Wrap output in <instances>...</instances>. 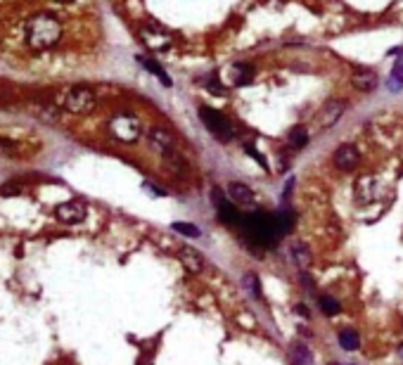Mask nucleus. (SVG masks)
<instances>
[{
  "label": "nucleus",
  "instance_id": "nucleus-2",
  "mask_svg": "<svg viewBox=\"0 0 403 365\" xmlns=\"http://www.w3.org/2000/svg\"><path fill=\"white\" fill-rule=\"evenodd\" d=\"M55 100L62 109L71 111V114H88V111L95 109V93L90 88H83V86L62 90Z\"/></svg>",
  "mask_w": 403,
  "mask_h": 365
},
{
  "label": "nucleus",
  "instance_id": "nucleus-24",
  "mask_svg": "<svg viewBox=\"0 0 403 365\" xmlns=\"http://www.w3.org/2000/svg\"><path fill=\"white\" fill-rule=\"evenodd\" d=\"M173 233H180L185 237H199V228L190 223H173Z\"/></svg>",
  "mask_w": 403,
  "mask_h": 365
},
{
  "label": "nucleus",
  "instance_id": "nucleus-22",
  "mask_svg": "<svg viewBox=\"0 0 403 365\" xmlns=\"http://www.w3.org/2000/svg\"><path fill=\"white\" fill-rule=\"evenodd\" d=\"M320 311L325 316H337L342 311V306H339V301H337L335 296H320Z\"/></svg>",
  "mask_w": 403,
  "mask_h": 365
},
{
  "label": "nucleus",
  "instance_id": "nucleus-5",
  "mask_svg": "<svg viewBox=\"0 0 403 365\" xmlns=\"http://www.w3.org/2000/svg\"><path fill=\"white\" fill-rule=\"evenodd\" d=\"M332 164L339 169V171H354L356 166L361 164V152L358 147L351 145V143H342L332 152Z\"/></svg>",
  "mask_w": 403,
  "mask_h": 365
},
{
  "label": "nucleus",
  "instance_id": "nucleus-14",
  "mask_svg": "<svg viewBox=\"0 0 403 365\" xmlns=\"http://www.w3.org/2000/svg\"><path fill=\"white\" fill-rule=\"evenodd\" d=\"M252 78V67L249 64H232L228 69V81L230 86H245Z\"/></svg>",
  "mask_w": 403,
  "mask_h": 365
},
{
  "label": "nucleus",
  "instance_id": "nucleus-20",
  "mask_svg": "<svg viewBox=\"0 0 403 365\" xmlns=\"http://www.w3.org/2000/svg\"><path fill=\"white\" fill-rule=\"evenodd\" d=\"M0 154H3V157H21L24 150H21V145L14 143V140L0 138Z\"/></svg>",
  "mask_w": 403,
  "mask_h": 365
},
{
  "label": "nucleus",
  "instance_id": "nucleus-4",
  "mask_svg": "<svg viewBox=\"0 0 403 365\" xmlns=\"http://www.w3.org/2000/svg\"><path fill=\"white\" fill-rule=\"evenodd\" d=\"M110 133L121 143H136L140 138V121L130 114H116L110 121Z\"/></svg>",
  "mask_w": 403,
  "mask_h": 365
},
{
  "label": "nucleus",
  "instance_id": "nucleus-12",
  "mask_svg": "<svg viewBox=\"0 0 403 365\" xmlns=\"http://www.w3.org/2000/svg\"><path fill=\"white\" fill-rule=\"evenodd\" d=\"M351 83H354V88L365 90V93H372V90L377 88V76L370 69H356L354 76H351Z\"/></svg>",
  "mask_w": 403,
  "mask_h": 365
},
{
  "label": "nucleus",
  "instance_id": "nucleus-26",
  "mask_svg": "<svg viewBox=\"0 0 403 365\" xmlns=\"http://www.w3.org/2000/svg\"><path fill=\"white\" fill-rule=\"evenodd\" d=\"M294 311H297L299 316H304V318L311 316V311H308V306H304V303H299V306H294Z\"/></svg>",
  "mask_w": 403,
  "mask_h": 365
},
{
  "label": "nucleus",
  "instance_id": "nucleus-18",
  "mask_svg": "<svg viewBox=\"0 0 403 365\" xmlns=\"http://www.w3.org/2000/svg\"><path fill=\"white\" fill-rule=\"evenodd\" d=\"M287 140H289V145H292L294 150H301L304 145H308V131L304 128V126H294L292 131H289Z\"/></svg>",
  "mask_w": 403,
  "mask_h": 365
},
{
  "label": "nucleus",
  "instance_id": "nucleus-9",
  "mask_svg": "<svg viewBox=\"0 0 403 365\" xmlns=\"http://www.w3.org/2000/svg\"><path fill=\"white\" fill-rule=\"evenodd\" d=\"M178 259H180V263H183L190 273H202V270H204V259H202V254H199L195 247H190V244H185V247L178 249Z\"/></svg>",
  "mask_w": 403,
  "mask_h": 365
},
{
  "label": "nucleus",
  "instance_id": "nucleus-17",
  "mask_svg": "<svg viewBox=\"0 0 403 365\" xmlns=\"http://www.w3.org/2000/svg\"><path fill=\"white\" fill-rule=\"evenodd\" d=\"M339 346L344 351H356V349H361V337L354 330H342L339 332Z\"/></svg>",
  "mask_w": 403,
  "mask_h": 365
},
{
  "label": "nucleus",
  "instance_id": "nucleus-23",
  "mask_svg": "<svg viewBox=\"0 0 403 365\" xmlns=\"http://www.w3.org/2000/svg\"><path fill=\"white\" fill-rule=\"evenodd\" d=\"M245 287L249 290V294L254 299H261V285H259V277L254 275V273H247L245 275Z\"/></svg>",
  "mask_w": 403,
  "mask_h": 365
},
{
  "label": "nucleus",
  "instance_id": "nucleus-27",
  "mask_svg": "<svg viewBox=\"0 0 403 365\" xmlns=\"http://www.w3.org/2000/svg\"><path fill=\"white\" fill-rule=\"evenodd\" d=\"M57 3H64V5H69V3H74V0H57Z\"/></svg>",
  "mask_w": 403,
  "mask_h": 365
},
{
  "label": "nucleus",
  "instance_id": "nucleus-16",
  "mask_svg": "<svg viewBox=\"0 0 403 365\" xmlns=\"http://www.w3.org/2000/svg\"><path fill=\"white\" fill-rule=\"evenodd\" d=\"M36 109V114L43 119V121H50V124H57L62 119V114H60V104H50V102H38L34 107Z\"/></svg>",
  "mask_w": 403,
  "mask_h": 365
},
{
  "label": "nucleus",
  "instance_id": "nucleus-11",
  "mask_svg": "<svg viewBox=\"0 0 403 365\" xmlns=\"http://www.w3.org/2000/svg\"><path fill=\"white\" fill-rule=\"evenodd\" d=\"M356 194H358V200L363 202H372L380 194V183H377L372 176H363L358 180V185H356Z\"/></svg>",
  "mask_w": 403,
  "mask_h": 365
},
{
  "label": "nucleus",
  "instance_id": "nucleus-28",
  "mask_svg": "<svg viewBox=\"0 0 403 365\" xmlns=\"http://www.w3.org/2000/svg\"><path fill=\"white\" fill-rule=\"evenodd\" d=\"M332 365H337V363H332Z\"/></svg>",
  "mask_w": 403,
  "mask_h": 365
},
{
  "label": "nucleus",
  "instance_id": "nucleus-1",
  "mask_svg": "<svg viewBox=\"0 0 403 365\" xmlns=\"http://www.w3.org/2000/svg\"><path fill=\"white\" fill-rule=\"evenodd\" d=\"M62 38V24L55 14L38 12L24 24V43L31 50H48Z\"/></svg>",
  "mask_w": 403,
  "mask_h": 365
},
{
  "label": "nucleus",
  "instance_id": "nucleus-19",
  "mask_svg": "<svg viewBox=\"0 0 403 365\" xmlns=\"http://www.w3.org/2000/svg\"><path fill=\"white\" fill-rule=\"evenodd\" d=\"M292 256H294V261H297V266H301V268H306L308 263H311V251H308V247L304 242H294Z\"/></svg>",
  "mask_w": 403,
  "mask_h": 365
},
{
  "label": "nucleus",
  "instance_id": "nucleus-25",
  "mask_svg": "<svg viewBox=\"0 0 403 365\" xmlns=\"http://www.w3.org/2000/svg\"><path fill=\"white\" fill-rule=\"evenodd\" d=\"M19 192V187L17 185H3L0 187V194H17Z\"/></svg>",
  "mask_w": 403,
  "mask_h": 365
},
{
  "label": "nucleus",
  "instance_id": "nucleus-8",
  "mask_svg": "<svg viewBox=\"0 0 403 365\" xmlns=\"http://www.w3.org/2000/svg\"><path fill=\"white\" fill-rule=\"evenodd\" d=\"M147 135H150V143L154 145V150H159L164 157H169V154H176L178 147H176V140H173V135L166 128H159V126H152L150 131H147Z\"/></svg>",
  "mask_w": 403,
  "mask_h": 365
},
{
  "label": "nucleus",
  "instance_id": "nucleus-21",
  "mask_svg": "<svg viewBox=\"0 0 403 365\" xmlns=\"http://www.w3.org/2000/svg\"><path fill=\"white\" fill-rule=\"evenodd\" d=\"M138 62L145 64V67H147V71H152V74L157 76V78H159L162 83H164V86H171V81H169V76L164 74V69H162L159 64H154L152 60H147V57H138Z\"/></svg>",
  "mask_w": 403,
  "mask_h": 365
},
{
  "label": "nucleus",
  "instance_id": "nucleus-3",
  "mask_svg": "<svg viewBox=\"0 0 403 365\" xmlns=\"http://www.w3.org/2000/svg\"><path fill=\"white\" fill-rule=\"evenodd\" d=\"M199 117H202V121L206 124V128H209V131H211L219 140L228 143V140L235 138V126H232L230 119H226L221 111L209 109V107H202V109H199Z\"/></svg>",
  "mask_w": 403,
  "mask_h": 365
},
{
  "label": "nucleus",
  "instance_id": "nucleus-6",
  "mask_svg": "<svg viewBox=\"0 0 403 365\" xmlns=\"http://www.w3.org/2000/svg\"><path fill=\"white\" fill-rule=\"evenodd\" d=\"M138 38L143 41V45L147 50H166V48H171V43H173L171 36L157 26H143L138 31Z\"/></svg>",
  "mask_w": 403,
  "mask_h": 365
},
{
  "label": "nucleus",
  "instance_id": "nucleus-7",
  "mask_svg": "<svg viewBox=\"0 0 403 365\" xmlns=\"http://www.w3.org/2000/svg\"><path fill=\"white\" fill-rule=\"evenodd\" d=\"M55 216H57V220H62V223H67V226L81 223V220L86 218V204H83V202H78V200L62 202V204H57Z\"/></svg>",
  "mask_w": 403,
  "mask_h": 365
},
{
  "label": "nucleus",
  "instance_id": "nucleus-10",
  "mask_svg": "<svg viewBox=\"0 0 403 365\" xmlns=\"http://www.w3.org/2000/svg\"><path fill=\"white\" fill-rule=\"evenodd\" d=\"M344 109H346V104H344L342 100H332V102H328L323 107L320 117H318V124H320L323 128H332V126L339 121V117L344 114Z\"/></svg>",
  "mask_w": 403,
  "mask_h": 365
},
{
  "label": "nucleus",
  "instance_id": "nucleus-13",
  "mask_svg": "<svg viewBox=\"0 0 403 365\" xmlns=\"http://www.w3.org/2000/svg\"><path fill=\"white\" fill-rule=\"evenodd\" d=\"M289 360L294 365H313V356L308 351V346L301 344V342H292L289 344Z\"/></svg>",
  "mask_w": 403,
  "mask_h": 365
},
{
  "label": "nucleus",
  "instance_id": "nucleus-15",
  "mask_svg": "<svg viewBox=\"0 0 403 365\" xmlns=\"http://www.w3.org/2000/svg\"><path fill=\"white\" fill-rule=\"evenodd\" d=\"M228 197H230L235 204H249L254 200L252 190L245 185V183H230L228 185Z\"/></svg>",
  "mask_w": 403,
  "mask_h": 365
}]
</instances>
